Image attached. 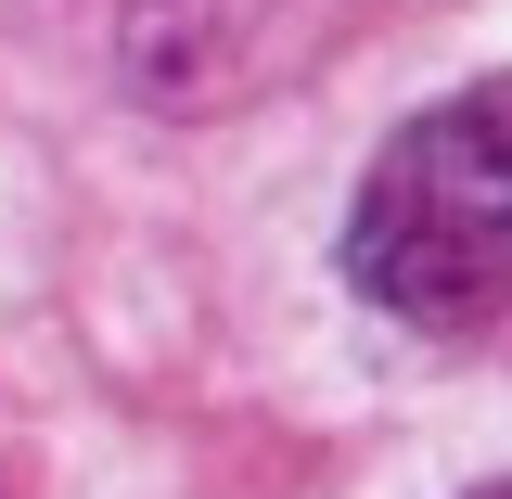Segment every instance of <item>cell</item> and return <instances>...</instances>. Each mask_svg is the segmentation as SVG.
I'll list each match as a JSON object with an SVG mask.
<instances>
[{
    "instance_id": "obj_1",
    "label": "cell",
    "mask_w": 512,
    "mask_h": 499,
    "mask_svg": "<svg viewBox=\"0 0 512 499\" xmlns=\"http://www.w3.org/2000/svg\"><path fill=\"white\" fill-rule=\"evenodd\" d=\"M346 282L410 333H461L512 295V77L384 128L346 205Z\"/></svg>"
},
{
    "instance_id": "obj_2",
    "label": "cell",
    "mask_w": 512,
    "mask_h": 499,
    "mask_svg": "<svg viewBox=\"0 0 512 499\" xmlns=\"http://www.w3.org/2000/svg\"><path fill=\"white\" fill-rule=\"evenodd\" d=\"M474 499H512V474H500V487H474Z\"/></svg>"
}]
</instances>
